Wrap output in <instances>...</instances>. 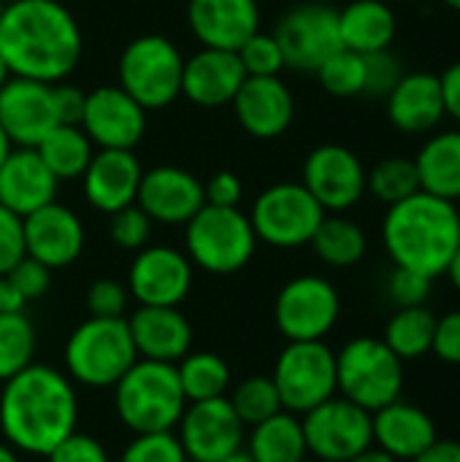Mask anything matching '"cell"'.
Listing matches in <instances>:
<instances>
[{"label": "cell", "instance_id": "6da1fadb", "mask_svg": "<svg viewBox=\"0 0 460 462\" xmlns=\"http://www.w3.org/2000/svg\"><path fill=\"white\" fill-rule=\"evenodd\" d=\"M79 428V395L68 374L33 363L0 387L3 441L27 457H46Z\"/></svg>", "mask_w": 460, "mask_h": 462}, {"label": "cell", "instance_id": "7a4b0ae2", "mask_svg": "<svg viewBox=\"0 0 460 462\" xmlns=\"http://www.w3.org/2000/svg\"><path fill=\"white\" fill-rule=\"evenodd\" d=\"M81 27L60 0H11L0 16V57L11 76L60 84L81 60Z\"/></svg>", "mask_w": 460, "mask_h": 462}, {"label": "cell", "instance_id": "3957f363", "mask_svg": "<svg viewBox=\"0 0 460 462\" xmlns=\"http://www.w3.org/2000/svg\"><path fill=\"white\" fill-rule=\"evenodd\" d=\"M382 241L393 265L428 279L445 276L460 244L458 206L420 189L412 198L388 206Z\"/></svg>", "mask_w": 460, "mask_h": 462}, {"label": "cell", "instance_id": "277c9868", "mask_svg": "<svg viewBox=\"0 0 460 462\" xmlns=\"http://www.w3.org/2000/svg\"><path fill=\"white\" fill-rule=\"evenodd\" d=\"M114 414L133 436L138 433H174L187 398L182 393L176 365L136 360L125 376L111 387Z\"/></svg>", "mask_w": 460, "mask_h": 462}, {"label": "cell", "instance_id": "5b68a950", "mask_svg": "<svg viewBox=\"0 0 460 462\" xmlns=\"http://www.w3.org/2000/svg\"><path fill=\"white\" fill-rule=\"evenodd\" d=\"M65 374L87 390H111L138 360L127 319L87 317L65 341Z\"/></svg>", "mask_w": 460, "mask_h": 462}, {"label": "cell", "instance_id": "8992f818", "mask_svg": "<svg viewBox=\"0 0 460 462\" xmlns=\"http://www.w3.org/2000/svg\"><path fill=\"white\" fill-rule=\"evenodd\" d=\"M184 254L190 263L214 276H230L249 265L258 249L249 214L241 208L203 206L184 225Z\"/></svg>", "mask_w": 460, "mask_h": 462}, {"label": "cell", "instance_id": "52a82bcc", "mask_svg": "<svg viewBox=\"0 0 460 462\" xmlns=\"http://www.w3.org/2000/svg\"><path fill=\"white\" fill-rule=\"evenodd\" d=\"M336 393L374 414L401 398L404 360L382 338H352L336 355Z\"/></svg>", "mask_w": 460, "mask_h": 462}, {"label": "cell", "instance_id": "ba28073f", "mask_svg": "<svg viewBox=\"0 0 460 462\" xmlns=\"http://www.w3.org/2000/svg\"><path fill=\"white\" fill-rule=\"evenodd\" d=\"M184 57L165 35L133 38L119 57V87L146 111L171 106L182 95Z\"/></svg>", "mask_w": 460, "mask_h": 462}, {"label": "cell", "instance_id": "9c48e42d", "mask_svg": "<svg viewBox=\"0 0 460 462\" xmlns=\"http://www.w3.org/2000/svg\"><path fill=\"white\" fill-rule=\"evenodd\" d=\"M271 382L285 411L306 414L336 395V352L325 341H287Z\"/></svg>", "mask_w": 460, "mask_h": 462}, {"label": "cell", "instance_id": "30bf717a", "mask_svg": "<svg viewBox=\"0 0 460 462\" xmlns=\"http://www.w3.org/2000/svg\"><path fill=\"white\" fill-rule=\"evenodd\" d=\"M325 208L301 181H279L263 189L249 211L258 241L274 249L306 246L320 227Z\"/></svg>", "mask_w": 460, "mask_h": 462}, {"label": "cell", "instance_id": "8fae6325", "mask_svg": "<svg viewBox=\"0 0 460 462\" xmlns=\"http://www.w3.org/2000/svg\"><path fill=\"white\" fill-rule=\"evenodd\" d=\"M306 452L320 462H347L374 447L371 411L350 403L342 395L328 398L312 411L301 414Z\"/></svg>", "mask_w": 460, "mask_h": 462}, {"label": "cell", "instance_id": "7c38bea8", "mask_svg": "<svg viewBox=\"0 0 460 462\" xmlns=\"http://www.w3.org/2000/svg\"><path fill=\"white\" fill-rule=\"evenodd\" d=\"M342 314L336 287L323 276L290 279L274 300V325L287 341H325Z\"/></svg>", "mask_w": 460, "mask_h": 462}, {"label": "cell", "instance_id": "4fadbf2b", "mask_svg": "<svg viewBox=\"0 0 460 462\" xmlns=\"http://www.w3.org/2000/svg\"><path fill=\"white\" fill-rule=\"evenodd\" d=\"M274 38L285 54V68L317 73V68L342 49L339 11L317 0L293 5L277 22Z\"/></svg>", "mask_w": 460, "mask_h": 462}, {"label": "cell", "instance_id": "5bb4252c", "mask_svg": "<svg viewBox=\"0 0 460 462\" xmlns=\"http://www.w3.org/2000/svg\"><path fill=\"white\" fill-rule=\"evenodd\" d=\"M174 433L190 462H220L244 447V422L228 398L187 403Z\"/></svg>", "mask_w": 460, "mask_h": 462}, {"label": "cell", "instance_id": "9a60e30c", "mask_svg": "<svg viewBox=\"0 0 460 462\" xmlns=\"http://www.w3.org/2000/svg\"><path fill=\"white\" fill-rule=\"evenodd\" d=\"M301 184L314 195L325 214H342L366 195V165L342 143H323L304 160Z\"/></svg>", "mask_w": 460, "mask_h": 462}, {"label": "cell", "instance_id": "2e32d148", "mask_svg": "<svg viewBox=\"0 0 460 462\" xmlns=\"http://www.w3.org/2000/svg\"><path fill=\"white\" fill-rule=\"evenodd\" d=\"M192 263L174 246H144L127 271V292L138 306H179L192 290Z\"/></svg>", "mask_w": 460, "mask_h": 462}, {"label": "cell", "instance_id": "e0dca14e", "mask_svg": "<svg viewBox=\"0 0 460 462\" xmlns=\"http://www.w3.org/2000/svg\"><path fill=\"white\" fill-rule=\"evenodd\" d=\"M79 127L98 149H136L146 133V108H141L119 84L87 92Z\"/></svg>", "mask_w": 460, "mask_h": 462}, {"label": "cell", "instance_id": "ac0fdd59", "mask_svg": "<svg viewBox=\"0 0 460 462\" xmlns=\"http://www.w3.org/2000/svg\"><path fill=\"white\" fill-rule=\"evenodd\" d=\"M57 125L52 84L11 76L0 87V127L14 146L35 149Z\"/></svg>", "mask_w": 460, "mask_h": 462}, {"label": "cell", "instance_id": "d6986e66", "mask_svg": "<svg viewBox=\"0 0 460 462\" xmlns=\"http://www.w3.org/2000/svg\"><path fill=\"white\" fill-rule=\"evenodd\" d=\"M136 203L160 225H187L203 206V181L176 165H157L144 171Z\"/></svg>", "mask_w": 460, "mask_h": 462}, {"label": "cell", "instance_id": "ffe728a7", "mask_svg": "<svg viewBox=\"0 0 460 462\" xmlns=\"http://www.w3.org/2000/svg\"><path fill=\"white\" fill-rule=\"evenodd\" d=\"M24 252L49 271L68 268L84 252V225L62 203H46L24 217Z\"/></svg>", "mask_w": 460, "mask_h": 462}, {"label": "cell", "instance_id": "44dd1931", "mask_svg": "<svg viewBox=\"0 0 460 462\" xmlns=\"http://www.w3.org/2000/svg\"><path fill=\"white\" fill-rule=\"evenodd\" d=\"M230 106L239 125L260 141L285 135L296 114V100L279 76H247Z\"/></svg>", "mask_w": 460, "mask_h": 462}, {"label": "cell", "instance_id": "7402d4cb", "mask_svg": "<svg viewBox=\"0 0 460 462\" xmlns=\"http://www.w3.org/2000/svg\"><path fill=\"white\" fill-rule=\"evenodd\" d=\"M125 319L138 360L176 365L192 352V325L179 306H138Z\"/></svg>", "mask_w": 460, "mask_h": 462}, {"label": "cell", "instance_id": "603a6c76", "mask_svg": "<svg viewBox=\"0 0 460 462\" xmlns=\"http://www.w3.org/2000/svg\"><path fill=\"white\" fill-rule=\"evenodd\" d=\"M187 24L203 46L239 51L260 30V8L258 0H190Z\"/></svg>", "mask_w": 460, "mask_h": 462}, {"label": "cell", "instance_id": "cb8c5ba5", "mask_svg": "<svg viewBox=\"0 0 460 462\" xmlns=\"http://www.w3.org/2000/svg\"><path fill=\"white\" fill-rule=\"evenodd\" d=\"M144 168L130 149H98L81 176L87 203L100 214H114L136 203Z\"/></svg>", "mask_w": 460, "mask_h": 462}, {"label": "cell", "instance_id": "d4e9b609", "mask_svg": "<svg viewBox=\"0 0 460 462\" xmlns=\"http://www.w3.org/2000/svg\"><path fill=\"white\" fill-rule=\"evenodd\" d=\"M244 79L247 73L236 51L203 46L190 60H184L182 95L201 108H217V106L233 103Z\"/></svg>", "mask_w": 460, "mask_h": 462}, {"label": "cell", "instance_id": "484cf974", "mask_svg": "<svg viewBox=\"0 0 460 462\" xmlns=\"http://www.w3.org/2000/svg\"><path fill=\"white\" fill-rule=\"evenodd\" d=\"M57 176L46 168L35 149L14 146L0 165V206L22 219L57 198Z\"/></svg>", "mask_w": 460, "mask_h": 462}, {"label": "cell", "instance_id": "4316f807", "mask_svg": "<svg viewBox=\"0 0 460 462\" xmlns=\"http://www.w3.org/2000/svg\"><path fill=\"white\" fill-rule=\"evenodd\" d=\"M447 116L442 81L437 73L412 70L404 73L401 81L388 95V119L399 133L423 135L442 125Z\"/></svg>", "mask_w": 460, "mask_h": 462}, {"label": "cell", "instance_id": "83f0119b", "mask_svg": "<svg viewBox=\"0 0 460 462\" xmlns=\"http://www.w3.org/2000/svg\"><path fill=\"white\" fill-rule=\"evenodd\" d=\"M371 433H374V447H380L399 462H412L439 439L431 414L401 398L371 414Z\"/></svg>", "mask_w": 460, "mask_h": 462}, {"label": "cell", "instance_id": "f1b7e54d", "mask_svg": "<svg viewBox=\"0 0 460 462\" xmlns=\"http://www.w3.org/2000/svg\"><path fill=\"white\" fill-rule=\"evenodd\" d=\"M396 30V11L385 0H352L339 11L342 46L358 54L390 49Z\"/></svg>", "mask_w": 460, "mask_h": 462}, {"label": "cell", "instance_id": "f546056e", "mask_svg": "<svg viewBox=\"0 0 460 462\" xmlns=\"http://www.w3.org/2000/svg\"><path fill=\"white\" fill-rule=\"evenodd\" d=\"M420 189L445 200H460V130L434 133L415 157Z\"/></svg>", "mask_w": 460, "mask_h": 462}, {"label": "cell", "instance_id": "4dcf8cb0", "mask_svg": "<svg viewBox=\"0 0 460 462\" xmlns=\"http://www.w3.org/2000/svg\"><path fill=\"white\" fill-rule=\"evenodd\" d=\"M247 452L255 462H304L306 460V439L298 414L277 411L274 417L252 425L247 439Z\"/></svg>", "mask_w": 460, "mask_h": 462}, {"label": "cell", "instance_id": "1f68e13d", "mask_svg": "<svg viewBox=\"0 0 460 462\" xmlns=\"http://www.w3.org/2000/svg\"><path fill=\"white\" fill-rule=\"evenodd\" d=\"M309 244L314 254L331 268H352L366 257V249H369V238L363 227L339 214L333 217L325 214Z\"/></svg>", "mask_w": 460, "mask_h": 462}, {"label": "cell", "instance_id": "d6a6232c", "mask_svg": "<svg viewBox=\"0 0 460 462\" xmlns=\"http://www.w3.org/2000/svg\"><path fill=\"white\" fill-rule=\"evenodd\" d=\"M35 152L41 154L46 168L57 176V181H65V179L84 176V171L95 154V146L79 125H57L35 146Z\"/></svg>", "mask_w": 460, "mask_h": 462}, {"label": "cell", "instance_id": "836d02e7", "mask_svg": "<svg viewBox=\"0 0 460 462\" xmlns=\"http://www.w3.org/2000/svg\"><path fill=\"white\" fill-rule=\"evenodd\" d=\"M434 330H437V317L428 306H409L399 309L388 328H385V344L399 360H418L431 352L434 344Z\"/></svg>", "mask_w": 460, "mask_h": 462}, {"label": "cell", "instance_id": "e575fe53", "mask_svg": "<svg viewBox=\"0 0 460 462\" xmlns=\"http://www.w3.org/2000/svg\"><path fill=\"white\" fill-rule=\"evenodd\" d=\"M176 376L187 403L225 398L230 387V365L214 352H187L176 363Z\"/></svg>", "mask_w": 460, "mask_h": 462}, {"label": "cell", "instance_id": "d590c367", "mask_svg": "<svg viewBox=\"0 0 460 462\" xmlns=\"http://www.w3.org/2000/svg\"><path fill=\"white\" fill-rule=\"evenodd\" d=\"M38 336L22 314H0V384L35 363Z\"/></svg>", "mask_w": 460, "mask_h": 462}, {"label": "cell", "instance_id": "8d00e7d4", "mask_svg": "<svg viewBox=\"0 0 460 462\" xmlns=\"http://www.w3.org/2000/svg\"><path fill=\"white\" fill-rule=\"evenodd\" d=\"M366 192H371L377 200L393 206L415 192H420V176L418 165L409 157H385L371 171H366Z\"/></svg>", "mask_w": 460, "mask_h": 462}, {"label": "cell", "instance_id": "74e56055", "mask_svg": "<svg viewBox=\"0 0 460 462\" xmlns=\"http://www.w3.org/2000/svg\"><path fill=\"white\" fill-rule=\"evenodd\" d=\"M328 95L336 97H355L366 92V60L352 49L333 51L314 73Z\"/></svg>", "mask_w": 460, "mask_h": 462}, {"label": "cell", "instance_id": "f35d334b", "mask_svg": "<svg viewBox=\"0 0 460 462\" xmlns=\"http://www.w3.org/2000/svg\"><path fill=\"white\" fill-rule=\"evenodd\" d=\"M230 406L239 414V420L244 422V428H252L268 417H274L277 411H282V401L279 393L271 382V376H247L241 384L233 387L230 393Z\"/></svg>", "mask_w": 460, "mask_h": 462}, {"label": "cell", "instance_id": "ab89813d", "mask_svg": "<svg viewBox=\"0 0 460 462\" xmlns=\"http://www.w3.org/2000/svg\"><path fill=\"white\" fill-rule=\"evenodd\" d=\"M239 60L247 76H279L285 70V54L274 32L258 30L239 46Z\"/></svg>", "mask_w": 460, "mask_h": 462}, {"label": "cell", "instance_id": "60d3db41", "mask_svg": "<svg viewBox=\"0 0 460 462\" xmlns=\"http://www.w3.org/2000/svg\"><path fill=\"white\" fill-rule=\"evenodd\" d=\"M152 225L155 222L149 219V214L138 203H130L108 214V238L125 252H138L149 244Z\"/></svg>", "mask_w": 460, "mask_h": 462}, {"label": "cell", "instance_id": "b9f144b4", "mask_svg": "<svg viewBox=\"0 0 460 462\" xmlns=\"http://www.w3.org/2000/svg\"><path fill=\"white\" fill-rule=\"evenodd\" d=\"M117 462H190L176 433H138Z\"/></svg>", "mask_w": 460, "mask_h": 462}, {"label": "cell", "instance_id": "7bdbcfd3", "mask_svg": "<svg viewBox=\"0 0 460 462\" xmlns=\"http://www.w3.org/2000/svg\"><path fill=\"white\" fill-rule=\"evenodd\" d=\"M87 311L89 317H100V319H119L127 311L130 303V292L122 282L117 279H98L87 287L84 295Z\"/></svg>", "mask_w": 460, "mask_h": 462}, {"label": "cell", "instance_id": "ee69618b", "mask_svg": "<svg viewBox=\"0 0 460 462\" xmlns=\"http://www.w3.org/2000/svg\"><path fill=\"white\" fill-rule=\"evenodd\" d=\"M363 60H366V92H363V95L388 97L390 89H393V87L401 81V76H404L401 60H399L390 49L363 54Z\"/></svg>", "mask_w": 460, "mask_h": 462}, {"label": "cell", "instance_id": "f6af8a7d", "mask_svg": "<svg viewBox=\"0 0 460 462\" xmlns=\"http://www.w3.org/2000/svg\"><path fill=\"white\" fill-rule=\"evenodd\" d=\"M431 284H434V279L396 265L390 279H388V298L396 303V309L426 306V300L431 295Z\"/></svg>", "mask_w": 460, "mask_h": 462}, {"label": "cell", "instance_id": "bcb514c9", "mask_svg": "<svg viewBox=\"0 0 460 462\" xmlns=\"http://www.w3.org/2000/svg\"><path fill=\"white\" fill-rule=\"evenodd\" d=\"M5 279L22 292V298L27 303L43 298L49 292V287H52V271L43 263H38V260H33L27 254L5 273Z\"/></svg>", "mask_w": 460, "mask_h": 462}, {"label": "cell", "instance_id": "7dc6e473", "mask_svg": "<svg viewBox=\"0 0 460 462\" xmlns=\"http://www.w3.org/2000/svg\"><path fill=\"white\" fill-rule=\"evenodd\" d=\"M49 462H111L108 449L103 447V441H98L89 433H70L65 441H60L49 455Z\"/></svg>", "mask_w": 460, "mask_h": 462}, {"label": "cell", "instance_id": "c3c4849f", "mask_svg": "<svg viewBox=\"0 0 460 462\" xmlns=\"http://www.w3.org/2000/svg\"><path fill=\"white\" fill-rule=\"evenodd\" d=\"M24 254V219L0 206V276H5Z\"/></svg>", "mask_w": 460, "mask_h": 462}, {"label": "cell", "instance_id": "681fc988", "mask_svg": "<svg viewBox=\"0 0 460 462\" xmlns=\"http://www.w3.org/2000/svg\"><path fill=\"white\" fill-rule=\"evenodd\" d=\"M431 352L447 365H460V311H450L437 319Z\"/></svg>", "mask_w": 460, "mask_h": 462}, {"label": "cell", "instance_id": "f907efd6", "mask_svg": "<svg viewBox=\"0 0 460 462\" xmlns=\"http://www.w3.org/2000/svg\"><path fill=\"white\" fill-rule=\"evenodd\" d=\"M203 195L209 206H222V208H239V200L244 195V184L233 171H220L203 184Z\"/></svg>", "mask_w": 460, "mask_h": 462}, {"label": "cell", "instance_id": "816d5d0a", "mask_svg": "<svg viewBox=\"0 0 460 462\" xmlns=\"http://www.w3.org/2000/svg\"><path fill=\"white\" fill-rule=\"evenodd\" d=\"M52 95H54V111H57V122L60 125H79L81 114H84V100L87 92H81L79 87L70 84H52Z\"/></svg>", "mask_w": 460, "mask_h": 462}, {"label": "cell", "instance_id": "f5cc1de1", "mask_svg": "<svg viewBox=\"0 0 460 462\" xmlns=\"http://www.w3.org/2000/svg\"><path fill=\"white\" fill-rule=\"evenodd\" d=\"M439 81H442V95H445V111L460 125V60L447 65Z\"/></svg>", "mask_w": 460, "mask_h": 462}, {"label": "cell", "instance_id": "db71d44e", "mask_svg": "<svg viewBox=\"0 0 460 462\" xmlns=\"http://www.w3.org/2000/svg\"><path fill=\"white\" fill-rule=\"evenodd\" d=\"M412 462H460V441L437 439L423 455H418Z\"/></svg>", "mask_w": 460, "mask_h": 462}, {"label": "cell", "instance_id": "11a10c76", "mask_svg": "<svg viewBox=\"0 0 460 462\" xmlns=\"http://www.w3.org/2000/svg\"><path fill=\"white\" fill-rule=\"evenodd\" d=\"M24 306L27 300L22 298V292L5 276H0V314H22Z\"/></svg>", "mask_w": 460, "mask_h": 462}, {"label": "cell", "instance_id": "9f6ffc18", "mask_svg": "<svg viewBox=\"0 0 460 462\" xmlns=\"http://www.w3.org/2000/svg\"><path fill=\"white\" fill-rule=\"evenodd\" d=\"M347 462H399L396 457H390L388 452H382L380 447H369V449H363L361 455H355L352 460Z\"/></svg>", "mask_w": 460, "mask_h": 462}, {"label": "cell", "instance_id": "6f0895ef", "mask_svg": "<svg viewBox=\"0 0 460 462\" xmlns=\"http://www.w3.org/2000/svg\"><path fill=\"white\" fill-rule=\"evenodd\" d=\"M447 276H450L453 287L460 292V244L458 249H455V254H453V260H450V265H447Z\"/></svg>", "mask_w": 460, "mask_h": 462}, {"label": "cell", "instance_id": "680465c9", "mask_svg": "<svg viewBox=\"0 0 460 462\" xmlns=\"http://www.w3.org/2000/svg\"><path fill=\"white\" fill-rule=\"evenodd\" d=\"M0 462H22V455L0 439Z\"/></svg>", "mask_w": 460, "mask_h": 462}, {"label": "cell", "instance_id": "91938a15", "mask_svg": "<svg viewBox=\"0 0 460 462\" xmlns=\"http://www.w3.org/2000/svg\"><path fill=\"white\" fill-rule=\"evenodd\" d=\"M11 149H14V143H11V138L5 135V130L0 127V165H3V160L11 154Z\"/></svg>", "mask_w": 460, "mask_h": 462}, {"label": "cell", "instance_id": "94428289", "mask_svg": "<svg viewBox=\"0 0 460 462\" xmlns=\"http://www.w3.org/2000/svg\"><path fill=\"white\" fill-rule=\"evenodd\" d=\"M220 462H255V460L249 457V452H247V449H239V452L228 455L225 460H220Z\"/></svg>", "mask_w": 460, "mask_h": 462}, {"label": "cell", "instance_id": "6125c7cd", "mask_svg": "<svg viewBox=\"0 0 460 462\" xmlns=\"http://www.w3.org/2000/svg\"><path fill=\"white\" fill-rule=\"evenodd\" d=\"M8 79H11V73H8V68H5V62H3V57H0V87H3Z\"/></svg>", "mask_w": 460, "mask_h": 462}, {"label": "cell", "instance_id": "be15d7a7", "mask_svg": "<svg viewBox=\"0 0 460 462\" xmlns=\"http://www.w3.org/2000/svg\"><path fill=\"white\" fill-rule=\"evenodd\" d=\"M445 5H450L453 11H460V0H442Z\"/></svg>", "mask_w": 460, "mask_h": 462}, {"label": "cell", "instance_id": "e7e4bbea", "mask_svg": "<svg viewBox=\"0 0 460 462\" xmlns=\"http://www.w3.org/2000/svg\"><path fill=\"white\" fill-rule=\"evenodd\" d=\"M0 16H3V0H0Z\"/></svg>", "mask_w": 460, "mask_h": 462}, {"label": "cell", "instance_id": "03108f58", "mask_svg": "<svg viewBox=\"0 0 460 462\" xmlns=\"http://www.w3.org/2000/svg\"><path fill=\"white\" fill-rule=\"evenodd\" d=\"M385 3H396V0H385Z\"/></svg>", "mask_w": 460, "mask_h": 462}, {"label": "cell", "instance_id": "003e7915", "mask_svg": "<svg viewBox=\"0 0 460 462\" xmlns=\"http://www.w3.org/2000/svg\"><path fill=\"white\" fill-rule=\"evenodd\" d=\"M304 462H320V460H304Z\"/></svg>", "mask_w": 460, "mask_h": 462}]
</instances>
